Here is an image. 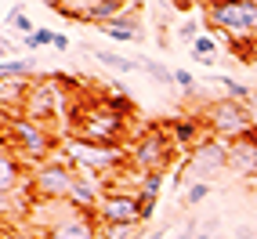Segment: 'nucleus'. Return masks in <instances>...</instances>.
<instances>
[{"label":"nucleus","mask_w":257,"mask_h":239,"mask_svg":"<svg viewBox=\"0 0 257 239\" xmlns=\"http://www.w3.org/2000/svg\"><path fill=\"white\" fill-rule=\"evenodd\" d=\"M127 116H131V98H94L83 101L73 116V134L83 142L98 145H116L127 134Z\"/></svg>","instance_id":"f257e3e1"},{"label":"nucleus","mask_w":257,"mask_h":239,"mask_svg":"<svg viewBox=\"0 0 257 239\" xmlns=\"http://www.w3.org/2000/svg\"><path fill=\"white\" fill-rule=\"evenodd\" d=\"M207 26L228 33L239 44H253L257 40V0H199Z\"/></svg>","instance_id":"f03ea898"},{"label":"nucleus","mask_w":257,"mask_h":239,"mask_svg":"<svg viewBox=\"0 0 257 239\" xmlns=\"http://www.w3.org/2000/svg\"><path fill=\"white\" fill-rule=\"evenodd\" d=\"M4 131H8V142H11L15 156H22L29 163H37V167L55 160V152L62 149L55 142V134H51L44 124H37V120H29V116H11Z\"/></svg>","instance_id":"7ed1b4c3"},{"label":"nucleus","mask_w":257,"mask_h":239,"mask_svg":"<svg viewBox=\"0 0 257 239\" xmlns=\"http://www.w3.org/2000/svg\"><path fill=\"white\" fill-rule=\"evenodd\" d=\"M203 124H207L210 134H214V138H221V142H235V138H243V134L253 131V120H250L246 101H235V98H217V101H210Z\"/></svg>","instance_id":"20e7f679"},{"label":"nucleus","mask_w":257,"mask_h":239,"mask_svg":"<svg viewBox=\"0 0 257 239\" xmlns=\"http://www.w3.org/2000/svg\"><path fill=\"white\" fill-rule=\"evenodd\" d=\"M76 181H80L76 167L62 163V160H47V163H40L33 170V192H37V199H44V203H69Z\"/></svg>","instance_id":"39448f33"},{"label":"nucleus","mask_w":257,"mask_h":239,"mask_svg":"<svg viewBox=\"0 0 257 239\" xmlns=\"http://www.w3.org/2000/svg\"><path fill=\"white\" fill-rule=\"evenodd\" d=\"M62 156H69V163L76 170H94V174H105V170L123 163V149L119 145H98V142H83V138H65L62 142Z\"/></svg>","instance_id":"423d86ee"},{"label":"nucleus","mask_w":257,"mask_h":239,"mask_svg":"<svg viewBox=\"0 0 257 239\" xmlns=\"http://www.w3.org/2000/svg\"><path fill=\"white\" fill-rule=\"evenodd\" d=\"M170 156H174V142L160 127H149L138 138V145L131 149V163L138 174H163L170 167Z\"/></svg>","instance_id":"0eeeda50"},{"label":"nucleus","mask_w":257,"mask_h":239,"mask_svg":"<svg viewBox=\"0 0 257 239\" xmlns=\"http://www.w3.org/2000/svg\"><path fill=\"white\" fill-rule=\"evenodd\" d=\"M98 225H142V203L138 192H123V189H105V196L94 207Z\"/></svg>","instance_id":"6e6552de"},{"label":"nucleus","mask_w":257,"mask_h":239,"mask_svg":"<svg viewBox=\"0 0 257 239\" xmlns=\"http://www.w3.org/2000/svg\"><path fill=\"white\" fill-rule=\"evenodd\" d=\"M62 109H65V94L58 87V80H33V91L22 105V116L37 120V124H47V120L62 116Z\"/></svg>","instance_id":"1a4fd4ad"},{"label":"nucleus","mask_w":257,"mask_h":239,"mask_svg":"<svg viewBox=\"0 0 257 239\" xmlns=\"http://www.w3.org/2000/svg\"><path fill=\"white\" fill-rule=\"evenodd\" d=\"M196 170V174L207 181V178H214L217 170H225L228 167V142H221V138H203L196 149H192V163H188Z\"/></svg>","instance_id":"9d476101"},{"label":"nucleus","mask_w":257,"mask_h":239,"mask_svg":"<svg viewBox=\"0 0 257 239\" xmlns=\"http://www.w3.org/2000/svg\"><path fill=\"white\" fill-rule=\"evenodd\" d=\"M47 239H101L98 235V217H91L87 210L69 207L65 217H58L55 225L47 228Z\"/></svg>","instance_id":"9b49d317"},{"label":"nucleus","mask_w":257,"mask_h":239,"mask_svg":"<svg viewBox=\"0 0 257 239\" xmlns=\"http://www.w3.org/2000/svg\"><path fill=\"white\" fill-rule=\"evenodd\" d=\"M228 167L243 178H257V131L228 142Z\"/></svg>","instance_id":"f8f14e48"},{"label":"nucleus","mask_w":257,"mask_h":239,"mask_svg":"<svg viewBox=\"0 0 257 239\" xmlns=\"http://www.w3.org/2000/svg\"><path fill=\"white\" fill-rule=\"evenodd\" d=\"M105 37H112V40H123V44H131V40H142V22L134 19V15H116V19H109V22H101L98 26Z\"/></svg>","instance_id":"ddd939ff"},{"label":"nucleus","mask_w":257,"mask_h":239,"mask_svg":"<svg viewBox=\"0 0 257 239\" xmlns=\"http://www.w3.org/2000/svg\"><path fill=\"white\" fill-rule=\"evenodd\" d=\"M19 174H22V160L4 145V152H0V189H4V203L22 189V185H19Z\"/></svg>","instance_id":"4468645a"},{"label":"nucleus","mask_w":257,"mask_h":239,"mask_svg":"<svg viewBox=\"0 0 257 239\" xmlns=\"http://www.w3.org/2000/svg\"><path fill=\"white\" fill-rule=\"evenodd\" d=\"M203 127H207L203 120H188V116H185V120H174L167 134H170V142H174V145H185V149L192 145V149H196V145L203 142V138H199V131H203Z\"/></svg>","instance_id":"2eb2a0df"},{"label":"nucleus","mask_w":257,"mask_h":239,"mask_svg":"<svg viewBox=\"0 0 257 239\" xmlns=\"http://www.w3.org/2000/svg\"><path fill=\"white\" fill-rule=\"evenodd\" d=\"M33 91V80H19V76H8L0 83V101L4 105H26V98Z\"/></svg>","instance_id":"dca6fc26"},{"label":"nucleus","mask_w":257,"mask_h":239,"mask_svg":"<svg viewBox=\"0 0 257 239\" xmlns=\"http://www.w3.org/2000/svg\"><path fill=\"white\" fill-rule=\"evenodd\" d=\"M94 62L109 65V69H116V73H134V69H142V62H138V58L116 55V51H94Z\"/></svg>","instance_id":"f3484780"},{"label":"nucleus","mask_w":257,"mask_h":239,"mask_svg":"<svg viewBox=\"0 0 257 239\" xmlns=\"http://www.w3.org/2000/svg\"><path fill=\"white\" fill-rule=\"evenodd\" d=\"M0 76H19V80H33L37 76V62L33 58H4V65H0Z\"/></svg>","instance_id":"a211bd4d"},{"label":"nucleus","mask_w":257,"mask_h":239,"mask_svg":"<svg viewBox=\"0 0 257 239\" xmlns=\"http://www.w3.org/2000/svg\"><path fill=\"white\" fill-rule=\"evenodd\" d=\"M210 83H217V87L225 91V98H235V101H250V98H253V91L243 87V83L232 80V76H210Z\"/></svg>","instance_id":"6ab92c4d"},{"label":"nucleus","mask_w":257,"mask_h":239,"mask_svg":"<svg viewBox=\"0 0 257 239\" xmlns=\"http://www.w3.org/2000/svg\"><path fill=\"white\" fill-rule=\"evenodd\" d=\"M138 62H142V69H145L152 80H156L160 87H174V69H167V65L156 62V58H138Z\"/></svg>","instance_id":"aec40b11"},{"label":"nucleus","mask_w":257,"mask_h":239,"mask_svg":"<svg viewBox=\"0 0 257 239\" xmlns=\"http://www.w3.org/2000/svg\"><path fill=\"white\" fill-rule=\"evenodd\" d=\"M98 235L101 239H138L142 225H98Z\"/></svg>","instance_id":"412c9836"},{"label":"nucleus","mask_w":257,"mask_h":239,"mask_svg":"<svg viewBox=\"0 0 257 239\" xmlns=\"http://www.w3.org/2000/svg\"><path fill=\"white\" fill-rule=\"evenodd\" d=\"M214 51H217L214 33H203V37L192 44V58H196V62H203V65H210V62H214Z\"/></svg>","instance_id":"4be33fe9"},{"label":"nucleus","mask_w":257,"mask_h":239,"mask_svg":"<svg viewBox=\"0 0 257 239\" xmlns=\"http://www.w3.org/2000/svg\"><path fill=\"white\" fill-rule=\"evenodd\" d=\"M160 185H163V174H142L138 178V199H160Z\"/></svg>","instance_id":"5701e85b"},{"label":"nucleus","mask_w":257,"mask_h":239,"mask_svg":"<svg viewBox=\"0 0 257 239\" xmlns=\"http://www.w3.org/2000/svg\"><path fill=\"white\" fill-rule=\"evenodd\" d=\"M8 22H11L15 29H19L22 37H33V33H37L33 19H29V15H22V4H11V11H8Z\"/></svg>","instance_id":"b1692460"},{"label":"nucleus","mask_w":257,"mask_h":239,"mask_svg":"<svg viewBox=\"0 0 257 239\" xmlns=\"http://www.w3.org/2000/svg\"><path fill=\"white\" fill-rule=\"evenodd\" d=\"M210 196V181H192V185H188V189H185V203H188V207H199V203L203 199H207Z\"/></svg>","instance_id":"393cba45"},{"label":"nucleus","mask_w":257,"mask_h":239,"mask_svg":"<svg viewBox=\"0 0 257 239\" xmlns=\"http://www.w3.org/2000/svg\"><path fill=\"white\" fill-rule=\"evenodd\" d=\"M44 44H55V33L44 29V26H37V33L22 40V47H29V51H37V47H44Z\"/></svg>","instance_id":"a878e982"},{"label":"nucleus","mask_w":257,"mask_h":239,"mask_svg":"<svg viewBox=\"0 0 257 239\" xmlns=\"http://www.w3.org/2000/svg\"><path fill=\"white\" fill-rule=\"evenodd\" d=\"M199 37H203V33H199V22H196V19H185V22H181V40L196 44Z\"/></svg>","instance_id":"bb28decb"},{"label":"nucleus","mask_w":257,"mask_h":239,"mask_svg":"<svg viewBox=\"0 0 257 239\" xmlns=\"http://www.w3.org/2000/svg\"><path fill=\"white\" fill-rule=\"evenodd\" d=\"M174 87H181V91H196V76L188 73V69H174Z\"/></svg>","instance_id":"cd10ccee"},{"label":"nucleus","mask_w":257,"mask_h":239,"mask_svg":"<svg viewBox=\"0 0 257 239\" xmlns=\"http://www.w3.org/2000/svg\"><path fill=\"white\" fill-rule=\"evenodd\" d=\"M142 203V225H145V221L152 217V210H156V203H152V199H138Z\"/></svg>","instance_id":"c85d7f7f"},{"label":"nucleus","mask_w":257,"mask_h":239,"mask_svg":"<svg viewBox=\"0 0 257 239\" xmlns=\"http://www.w3.org/2000/svg\"><path fill=\"white\" fill-rule=\"evenodd\" d=\"M51 47H58V51H65V47H69V37H65V33H55V44H51Z\"/></svg>","instance_id":"c756f323"},{"label":"nucleus","mask_w":257,"mask_h":239,"mask_svg":"<svg viewBox=\"0 0 257 239\" xmlns=\"http://www.w3.org/2000/svg\"><path fill=\"white\" fill-rule=\"evenodd\" d=\"M246 109H250V120H253V131H257V94L246 101Z\"/></svg>","instance_id":"7c9ffc66"},{"label":"nucleus","mask_w":257,"mask_h":239,"mask_svg":"<svg viewBox=\"0 0 257 239\" xmlns=\"http://www.w3.org/2000/svg\"><path fill=\"white\" fill-rule=\"evenodd\" d=\"M178 239H196V225H192V221H188V225H185V232H181Z\"/></svg>","instance_id":"2f4dec72"}]
</instances>
